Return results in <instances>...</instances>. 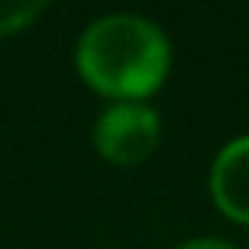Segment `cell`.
Here are the masks:
<instances>
[{
    "label": "cell",
    "instance_id": "cell-1",
    "mask_svg": "<svg viewBox=\"0 0 249 249\" xmlns=\"http://www.w3.org/2000/svg\"><path fill=\"white\" fill-rule=\"evenodd\" d=\"M75 69L113 103H147L171 75V41L140 14H106L82 31Z\"/></svg>",
    "mask_w": 249,
    "mask_h": 249
},
{
    "label": "cell",
    "instance_id": "cell-2",
    "mask_svg": "<svg viewBox=\"0 0 249 249\" xmlns=\"http://www.w3.org/2000/svg\"><path fill=\"white\" fill-rule=\"evenodd\" d=\"M92 143L106 164L137 167L160 143V116L147 103H109L96 116Z\"/></svg>",
    "mask_w": 249,
    "mask_h": 249
},
{
    "label": "cell",
    "instance_id": "cell-3",
    "mask_svg": "<svg viewBox=\"0 0 249 249\" xmlns=\"http://www.w3.org/2000/svg\"><path fill=\"white\" fill-rule=\"evenodd\" d=\"M208 191L215 208L239 222L249 225V133L229 140L215 160H212V174H208Z\"/></svg>",
    "mask_w": 249,
    "mask_h": 249
},
{
    "label": "cell",
    "instance_id": "cell-4",
    "mask_svg": "<svg viewBox=\"0 0 249 249\" xmlns=\"http://www.w3.org/2000/svg\"><path fill=\"white\" fill-rule=\"evenodd\" d=\"M45 14V4H31V0H0V38L21 35Z\"/></svg>",
    "mask_w": 249,
    "mask_h": 249
},
{
    "label": "cell",
    "instance_id": "cell-5",
    "mask_svg": "<svg viewBox=\"0 0 249 249\" xmlns=\"http://www.w3.org/2000/svg\"><path fill=\"white\" fill-rule=\"evenodd\" d=\"M178 249H235V246L225 242V239H188V242H181Z\"/></svg>",
    "mask_w": 249,
    "mask_h": 249
}]
</instances>
